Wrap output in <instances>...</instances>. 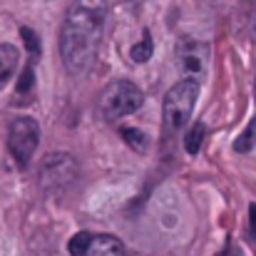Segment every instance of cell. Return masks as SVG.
I'll list each match as a JSON object with an SVG mask.
<instances>
[{"label":"cell","instance_id":"7c38bea8","mask_svg":"<svg viewBox=\"0 0 256 256\" xmlns=\"http://www.w3.org/2000/svg\"><path fill=\"white\" fill-rule=\"evenodd\" d=\"M254 142H256V117L252 120V124L244 130V134H239L234 150H236V152H249V150L254 147Z\"/></svg>","mask_w":256,"mask_h":256},{"label":"cell","instance_id":"8fae6325","mask_svg":"<svg viewBox=\"0 0 256 256\" xmlns=\"http://www.w3.org/2000/svg\"><path fill=\"white\" fill-rule=\"evenodd\" d=\"M92 234L90 232H80V234H75L72 239H70V244H68V249H70V254L72 256H85L87 249H90V244H92Z\"/></svg>","mask_w":256,"mask_h":256},{"label":"cell","instance_id":"7a4b0ae2","mask_svg":"<svg viewBox=\"0 0 256 256\" xmlns=\"http://www.w3.org/2000/svg\"><path fill=\"white\" fill-rule=\"evenodd\" d=\"M144 102V94L142 90L130 82V80H114L102 90V97H100V112L107 122H117L132 112H137Z\"/></svg>","mask_w":256,"mask_h":256},{"label":"cell","instance_id":"9c48e42d","mask_svg":"<svg viewBox=\"0 0 256 256\" xmlns=\"http://www.w3.org/2000/svg\"><path fill=\"white\" fill-rule=\"evenodd\" d=\"M202 140H204V124L196 122V124L186 132V137H184V150H186L189 154H196V152L202 150Z\"/></svg>","mask_w":256,"mask_h":256},{"label":"cell","instance_id":"ba28073f","mask_svg":"<svg viewBox=\"0 0 256 256\" xmlns=\"http://www.w3.org/2000/svg\"><path fill=\"white\" fill-rule=\"evenodd\" d=\"M18 62H20V52H18V48L2 42V45H0V90L5 87V82H8L10 78H12Z\"/></svg>","mask_w":256,"mask_h":256},{"label":"cell","instance_id":"52a82bcc","mask_svg":"<svg viewBox=\"0 0 256 256\" xmlns=\"http://www.w3.org/2000/svg\"><path fill=\"white\" fill-rule=\"evenodd\" d=\"M85 256H124V246L117 236H110V234H102V236H94L90 249Z\"/></svg>","mask_w":256,"mask_h":256},{"label":"cell","instance_id":"3957f363","mask_svg":"<svg viewBox=\"0 0 256 256\" xmlns=\"http://www.w3.org/2000/svg\"><path fill=\"white\" fill-rule=\"evenodd\" d=\"M196 97H199V80L196 78H182L174 87H170V92L164 94V122L170 130H182L192 112H194V104H196Z\"/></svg>","mask_w":256,"mask_h":256},{"label":"cell","instance_id":"4fadbf2b","mask_svg":"<svg viewBox=\"0 0 256 256\" xmlns=\"http://www.w3.org/2000/svg\"><path fill=\"white\" fill-rule=\"evenodd\" d=\"M122 137L130 142V147H132V150H137V152H144V150H147V137H144L140 130L124 127V130H122Z\"/></svg>","mask_w":256,"mask_h":256},{"label":"cell","instance_id":"2e32d148","mask_svg":"<svg viewBox=\"0 0 256 256\" xmlns=\"http://www.w3.org/2000/svg\"><path fill=\"white\" fill-rule=\"evenodd\" d=\"M249 222H252V236H256V204L249 206Z\"/></svg>","mask_w":256,"mask_h":256},{"label":"cell","instance_id":"9a60e30c","mask_svg":"<svg viewBox=\"0 0 256 256\" xmlns=\"http://www.w3.org/2000/svg\"><path fill=\"white\" fill-rule=\"evenodd\" d=\"M32 65H35V60H30L28 62V68H25V72L20 75V85H18V92H28L30 87H32Z\"/></svg>","mask_w":256,"mask_h":256},{"label":"cell","instance_id":"6da1fadb","mask_svg":"<svg viewBox=\"0 0 256 256\" xmlns=\"http://www.w3.org/2000/svg\"><path fill=\"white\" fill-rule=\"evenodd\" d=\"M104 8V0H72L60 30V55L70 75H85L92 68L102 40Z\"/></svg>","mask_w":256,"mask_h":256},{"label":"cell","instance_id":"5bb4252c","mask_svg":"<svg viewBox=\"0 0 256 256\" xmlns=\"http://www.w3.org/2000/svg\"><path fill=\"white\" fill-rule=\"evenodd\" d=\"M20 38H22L25 48L30 50V58L38 60V55H40V40H38V35H35L30 28H20Z\"/></svg>","mask_w":256,"mask_h":256},{"label":"cell","instance_id":"e0dca14e","mask_svg":"<svg viewBox=\"0 0 256 256\" xmlns=\"http://www.w3.org/2000/svg\"><path fill=\"white\" fill-rule=\"evenodd\" d=\"M254 97H256V70H254Z\"/></svg>","mask_w":256,"mask_h":256},{"label":"cell","instance_id":"30bf717a","mask_svg":"<svg viewBox=\"0 0 256 256\" xmlns=\"http://www.w3.org/2000/svg\"><path fill=\"white\" fill-rule=\"evenodd\" d=\"M152 50H154V48H152V38H150V32H144V38L132 48V52H130V55H132V60H134V62H140V65H142V62H147V60L152 58Z\"/></svg>","mask_w":256,"mask_h":256},{"label":"cell","instance_id":"277c9868","mask_svg":"<svg viewBox=\"0 0 256 256\" xmlns=\"http://www.w3.org/2000/svg\"><path fill=\"white\" fill-rule=\"evenodd\" d=\"M38 142H40V127L32 117H18L12 120L10 130H8V150L10 154L15 157V162L20 167H25L35 150H38Z\"/></svg>","mask_w":256,"mask_h":256},{"label":"cell","instance_id":"8992f818","mask_svg":"<svg viewBox=\"0 0 256 256\" xmlns=\"http://www.w3.org/2000/svg\"><path fill=\"white\" fill-rule=\"evenodd\" d=\"M78 174V164L70 154H62V152H55V154H48L42 167H40V182L45 189H60V186H68Z\"/></svg>","mask_w":256,"mask_h":256},{"label":"cell","instance_id":"5b68a950","mask_svg":"<svg viewBox=\"0 0 256 256\" xmlns=\"http://www.w3.org/2000/svg\"><path fill=\"white\" fill-rule=\"evenodd\" d=\"M176 60H179V70L184 72V78H196L206 72L209 65V45L194 38H182L176 42Z\"/></svg>","mask_w":256,"mask_h":256}]
</instances>
